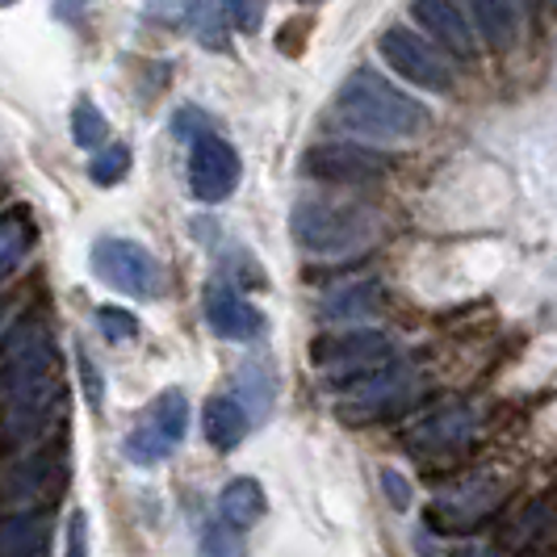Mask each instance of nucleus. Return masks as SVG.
<instances>
[{"label":"nucleus","instance_id":"obj_21","mask_svg":"<svg viewBox=\"0 0 557 557\" xmlns=\"http://www.w3.org/2000/svg\"><path fill=\"white\" fill-rule=\"evenodd\" d=\"M72 139H76V147H84V151H101L106 139H110V122H106V113L97 110L88 97H81L76 110H72Z\"/></svg>","mask_w":557,"mask_h":557},{"label":"nucleus","instance_id":"obj_13","mask_svg":"<svg viewBox=\"0 0 557 557\" xmlns=\"http://www.w3.org/2000/svg\"><path fill=\"white\" fill-rule=\"evenodd\" d=\"M206 323L223 339H256L264 332V314L251 307L248 298H239L231 285H210L206 289Z\"/></svg>","mask_w":557,"mask_h":557},{"label":"nucleus","instance_id":"obj_18","mask_svg":"<svg viewBox=\"0 0 557 557\" xmlns=\"http://www.w3.org/2000/svg\"><path fill=\"white\" fill-rule=\"evenodd\" d=\"M382 310V285L377 281H357V285H344L323 298L319 314L327 323H352V319H369Z\"/></svg>","mask_w":557,"mask_h":557},{"label":"nucleus","instance_id":"obj_3","mask_svg":"<svg viewBox=\"0 0 557 557\" xmlns=\"http://www.w3.org/2000/svg\"><path fill=\"white\" fill-rule=\"evenodd\" d=\"M298 248L314 256H357L382 239V214L352 201H302L289 219Z\"/></svg>","mask_w":557,"mask_h":557},{"label":"nucleus","instance_id":"obj_24","mask_svg":"<svg viewBox=\"0 0 557 557\" xmlns=\"http://www.w3.org/2000/svg\"><path fill=\"white\" fill-rule=\"evenodd\" d=\"M194 29H197V38L210 47V51H223L226 47V29H223V17H219V9L210 4V0H197V9H194Z\"/></svg>","mask_w":557,"mask_h":557},{"label":"nucleus","instance_id":"obj_8","mask_svg":"<svg viewBox=\"0 0 557 557\" xmlns=\"http://www.w3.org/2000/svg\"><path fill=\"white\" fill-rule=\"evenodd\" d=\"M377 51L391 63L394 76H403V81L416 84V88H428V92H448V88H453L448 63L419 38L416 29H403V26L382 29Z\"/></svg>","mask_w":557,"mask_h":557},{"label":"nucleus","instance_id":"obj_28","mask_svg":"<svg viewBox=\"0 0 557 557\" xmlns=\"http://www.w3.org/2000/svg\"><path fill=\"white\" fill-rule=\"evenodd\" d=\"M194 9H197V0H151V4H147V13H151L156 22H168V26L189 22Z\"/></svg>","mask_w":557,"mask_h":557},{"label":"nucleus","instance_id":"obj_31","mask_svg":"<svg viewBox=\"0 0 557 557\" xmlns=\"http://www.w3.org/2000/svg\"><path fill=\"white\" fill-rule=\"evenodd\" d=\"M382 486H386V495L398 511H407L411 507V491H407V478L398 474V470H382Z\"/></svg>","mask_w":557,"mask_h":557},{"label":"nucleus","instance_id":"obj_1","mask_svg":"<svg viewBox=\"0 0 557 557\" xmlns=\"http://www.w3.org/2000/svg\"><path fill=\"white\" fill-rule=\"evenodd\" d=\"M0 394L9 407V436L29 441L47 428L55 416L59 382H55V344L42 323L17 327L9 348H4V369H0Z\"/></svg>","mask_w":557,"mask_h":557},{"label":"nucleus","instance_id":"obj_22","mask_svg":"<svg viewBox=\"0 0 557 557\" xmlns=\"http://www.w3.org/2000/svg\"><path fill=\"white\" fill-rule=\"evenodd\" d=\"M239 391H244V411L248 419L264 416L269 407H273V377H269V369L264 364H244L239 369Z\"/></svg>","mask_w":557,"mask_h":557},{"label":"nucleus","instance_id":"obj_7","mask_svg":"<svg viewBox=\"0 0 557 557\" xmlns=\"http://www.w3.org/2000/svg\"><path fill=\"white\" fill-rule=\"evenodd\" d=\"M310 361L335 382H361L391 361V339L382 332H348L327 335L310 344Z\"/></svg>","mask_w":557,"mask_h":557},{"label":"nucleus","instance_id":"obj_26","mask_svg":"<svg viewBox=\"0 0 557 557\" xmlns=\"http://www.w3.org/2000/svg\"><path fill=\"white\" fill-rule=\"evenodd\" d=\"M223 13L239 34H256L264 22V0H223Z\"/></svg>","mask_w":557,"mask_h":557},{"label":"nucleus","instance_id":"obj_4","mask_svg":"<svg viewBox=\"0 0 557 557\" xmlns=\"http://www.w3.org/2000/svg\"><path fill=\"white\" fill-rule=\"evenodd\" d=\"M189 432V398L181 391H164L151 407L135 432H126L122 441V457L131 466H160L164 457H172V448L185 441Z\"/></svg>","mask_w":557,"mask_h":557},{"label":"nucleus","instance_id":"obj_27","mask_svg":"<svg viewBox=\"0 0 557 557\" xmlns=\"http://www.w3.org/2000/svg\"><path fill=\"white\" fill-rule=\"evenodd\" d=\"M197 557H244V545L235 541V532L226 529V524H214V529H206V536H201Z\"/></svg>","mask_w":557,"mask_h":557},{"label":"nucleus","instance_id":"obj_33","mask_svg":"<svg viewBox=\"0 0 557 557\" xmlns=\"http://www.w3.org/2000/svg\"><path fill=\"white\" fill-rule=\"evenodd\" d=\"M541 4H545V9H549V13H557V0H541Z\"/></svg>","mask_w":557,"mask_h":557},{"label":"nucleus","instance_id":"obj_20","mask_svg":"<svg viewBox=\"0 0 557 557\" xmlns=\"http://www.w3.org/2000/svg\"><path fill=\"white\" fill-rule=\"evenodd\" d=\"M47 520L42 516H13L0 520V557H42Z\"/></svg>","mask_w":557,"mask_h":557},{"label":"nucleus","instance_id":"obj_2","mask_svg":"<svg viewBox=\"0 0 557 557\" xmlns=\"http://www.w3.org/2000/svg\"><path fill=\"white\" fill-rule=\"evenodd\" d=\"M332 117L339 131L369 143H407L428 131V110L373 67H357L344 81Z\"/></svg>","mask_w":557,"mask_h":557},{"label":"nucleus","instance_id":"obj_17","mask_svg":"<svg viewBox=\"0 0 557 557\" xmlns=\"http://www.w3.org/2000/svg\"><path fill=\"white\" fill-rule=\"evenodd\" d=\"M264 511H269V499L256 478H231L219 495V516L226 529H251L256 520H264Z\"/></svg>","mask_w":557,"mask_h":557},{"label":"nucleus","instance_id":"obj_11","mask_svg":"<svg viewBox=\"0 0 557 557\" xmlns=\"http://www.w3.org/2000/svg\"><path fill=\"white\" fill-rule=\"evenodd\" d=\"M411 17H416L419 29H428L448 55L457 59H478V42L474 29L466 22V13L453 4V0H411Z\"/></svg>","mask_w":557,"mask_h":557},{"label":"nucleus","instance_id":"obj_16","mask_svg":"<svg viewBox=\"0 0 557 557\" xmlns=\"http://www.w3.org/2000/svg\"><path fill=\"white\" fill-rule=\"evenodd\" d=\"M248 411L239 407V398H210L206 403V411H201V428H206V441L219 448V453H231V448H239V441L248 436Z\"/></svg>","mask_w":557,"mask_h":557},{"label":"nucleus","instance_id":"obj_5","mask_svg":"<svg viewBox=\"0 0 557 557\" xmlns=\"http://www.w3.org/2000/svg\"><path fill=\"white\" fill-rule=\"evenodd\" d=\"M92 273L113 289L131 294V298H160V289H164L160 260L135 239H97Z\"/></svg>","mask_w":557,"mask_h":557},{"label":"nucleus","instance_id":"obj_23","mask_svg":"<svg viewBox=\"0 0 557 557\" xmlns=\"http://www.w3.org/2000/svg\"><path fill=\"white\" fill-rule=\"evenodd\" d=\"M126 168H131V147H126V143H106L101 156L88 168V176H92L97 185H117V181L126 176Z\"/></svg>","mask_w":557,"mask_h":557},{"label":"nucleus","instance_id":"obj_14","mask_svg":"<svg viewBox=\"0 0 557 557\" xmlns=\"http://www.w3.org/2000/svg\"><path fill=\"white\" fill-rule=\"evenodd\" d=\"M474 432V416L466 407H448L441 416L423 419L411 432V448H423V453H448V448H461Z\"/></svg>","mask_w":557,"mask_h":557},{"label":"nucleus","instance_id":"obj_19","mask_svg":"<svg viewBox=\"0 0 557 557\" xmlns=\"http://www.w3.org/2000/svg\"><path fill=\"white\" fill-rule=\"evenodd\" d=\"M29 248H34V223H29V214L22 206L4 210L0 214V281L26 260Z\"/></svg>","mask_w":557,"mask_h":557},{"label":"nucleus","instance_id":"obj_32","mask_svg":"<svg viewBox=\"0 0 557 557\" xmlns=\"http://www.w3.org/2000/svg\"><path fill=\"white\" fill-rule=\"evenodd\" d=\"M453 557H495V554H478V549H466V554H453Z\"/></svg>","mask_w":557,"mask_h":557},{"label":"nucleus","instance_id":"obj_15","mask_svg":"<svg viewBox=\"0 0 557 557\" xmlns=\"http://www.w3.org/2000/svg\"><path fill=\"white\" fill-rule=\"evenodd\" d=\"M470 9H474V22L482 29V38L495 51H511L520 42V26H524L520 0H470Z\"/></svg>","mask_w":557,"mask_h":557},{"label":"nucleus","instance_id":"obj_10","mask_svg":"<svg viewBox=\"0 0 557 557\" xmlns=\"http://www.w3.org/2000/svg\"><path fill=\"white\" fill-rule=\"evenodd\" d=\"M239 185V156L235 147L219 135H197L194 151H189V189L197 201L214 206L226 201Z\"/></svg>","mask_w":557,"mask_h":557},{"label":"nucleus","instance_id":"obj_6","mask_svg":"<svg viewBox=\"0 0 557 557\" xmlns=\"http://www.w3.org/2000/svg\"><path fill=\"white\" fill-rule=\"evenodd\" d=\"M419 394V377L411 369H377L361 382H352V394L339 403L344 423H373L407 411Z\"/></svg>","mask_w":557,"mask_h":557},{"label":"nucleus","instance_id":"obj_29","mask_svg":"<svg viewBox=\"0 0 557 557\" xmlns=\"http://www.w3.org/2000/svg\"><path fill=\"white\" fill-rule=\"evenodd\" d=\"M76 364H81V373H84V391H88V403H92V411H101L106 382H101V373L92 369V361H88V352H84V348H76Z\"/></svg>","mask_w":557,"mask_h":557},{"label":"nucleus","instance_id":"obj_30","mask_svg":"<svg viewBox=\"0 0 557 557\" xmlns=\"http://www.w3.org/2000/svg\"><path fill=\"white\" fill-rule=\"evenodd\" d=\"M67 557H88V516L84 511L67 516Z\"/></svg>","mask_w":557,"mask_h":557},{"label":"nucleus","instance_id":"obj_12","mask_svg":"<svg viewBox=\"0 0 557 557\" xmlns=\"http://www.w3.org/2000/svg\"><path fill=\"white\" fill-rule=\"evenodd\" d=\"M503 491L499 486H461V491H453L445 499H436L428 507V520H432V529L441 532H470L474 524H482V516H491L495 507H499Z\"/></svg>","mask_w":557,"mask_h":557},{"label":"nucleus","instance_id":"obj_9","mask_svg":"<svg viewBox=\"0 0 557 557\" xmlns=\"http://www.w3.org/2000/svg\"><path fill=\"white\" fill-rule=\"evenodd\" d=\"M394 168L391 156L361 147V143H319L302 156V172L314 181H332V185H364V181H382Z\"/></svg>","mask_w":557,"mask_h":557},{"label":"nucleus","instance_id":"obj_25","mask_svg":"<svg viewBox=\"0 0 557 557\" xmlns=\"http://www.w3.org/2000/svg\"><path fill=\"white\" fill-rule=\"evenodd\" d=\"M97 327H101V335H106L110 344H126V339H135V335H139L135 314H131V310H122V307L97 310Z\"/></svg>","mask_w":557,"mask_h":557}]
</instances>
